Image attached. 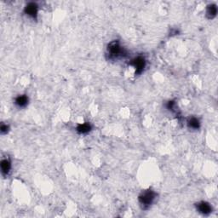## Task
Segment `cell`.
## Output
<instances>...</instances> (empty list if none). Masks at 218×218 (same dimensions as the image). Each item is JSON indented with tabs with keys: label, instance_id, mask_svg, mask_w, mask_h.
Masks as SVG:
<instances>
[{
	"label": "cell",
	"instance_id": "cell-1",
	"mask_svg": "<svg viewBox=\"0 0 218 218\" xmlns=\"http://www.w3.org/2000/svg\"><path fill=\"white\" fill-rule=\"evenodd\" d=\"M154 199H155V193L151 190L145 191L144 193H142V194L139 196L140 204L144 208H147L148 206H150L151 204H153Z\"/></svg>",
	"mask_w": 218,
	"mask_h": 218
},
{
	"label": "cell",
	"instance_id": "cell-2",
	"mask_svg": "<svg viewBox=\"0 0 218 218\" xmlns=\"http://www.w3.org/2000/svg\"><path fill=\"white\" fill-rule=\"evenodd\" d=\"M131 65L136 69V74H139L144 70L145 66H146V62H145V59L143 57L138 56V57L135 58L131 62Z\"/></svg>",
	"mask_w": 218,
	"mask_h": 218
},
{
	"label": "cell",
	"instance_id": "cell-3",
	"mask_svg": "<svg viewBox=\"0 0 218 218\" xmlns=\"http://www.w3.org/2000/svg\"><path fill=\"white\" fill-rule=\"evenodd\" d=\"M108 51L110 56L113 57H118L121 56V54L124 53V50L121 48L118 42H112L108 46Z\"/></svg>",
	"mask_w": 218,
	"mask_h": 218
},
{
	"label": "cell",
	"instance_id": "cell-4",
	"mask_svg": "<svg viewBox=\"0 0 218 218\" xmlns=\"http://www.w3.org/2000/svg\"><path fill=\"white\" fill-rule=\"evenodd\" d=\"M25 13L31 17L35 18L38 14V6L34 3H28L25 8Z\"/></svg>",
	"mask_w": 218,
	"mask_h": 218
},
{
	"label": "cell",
	"instance_id": "cell-5",
	"mask_svg": "<svg viewBox=\"0 0 218 218\" xmlns=\"http://www.w3.org/2000/svg\"><path fill=\"white\" fill-rule=\"evenodd\" d=\"M197 208L199 210V211L202 213V214H204V215H208V214L211 212V207L206 202H200V203H199L197 205Z\"/></svg>",
	"mask_w": 218,
	"mask_h": 218
},
{
	"label": "cell",
	"instance_id": "cell-6",
	"mask_svg": "<svg viewBox=\"0 0 218 218\" xmlns=\"http://www.w3.org/2000/svg\"><path fill=\"white\" fill-rule=\"evenodd\" d=\"M28 103V98L27 95H19L16 99H15V104L20 107H23V106H27Z\"/></svg>",
	"mask_w": 218,
	"mask_h": 218
},
{
	"label": "cell",
	"instance_id": "cell-7",
	"mask_svg": "<svg viewBox=\"0 0 218 218\" xmlns=\"http://www.w3.org/2000/svg\"><path fill=\"white\" fill-rule=\"evenodd\" d=\"M11 168V165H10V162L7 159H3L1 162V169H2V172L3 174H8L9 173V170Z\"/></svg>",
	"mask_w": 218,
	"mask_h": 218
},
{
	"label": "cell",
	"instance_id": "cell-8",
	"mask_svg": "<svg viewBox=\"0 0 218 218\" xmlns=\"http://www.w3.org/2000/svg\"><path fill=\"white\" fill-rule=\"evenodd\" d=\"M188 124L189 128L194 129V130H198V129H199V127H200L199 120L196 118H190L188 120Z\"/></svg>",
	"mask_w": 218,
	"mask_h": 218
},
{
	"label": "cell",
	"instance_id": "cell-9",
	"mask_svg": "<svg viewBox=\"0 0 218 218\" xmlns=\"http://www.w3.org/2000/svg\"><path fill=\"white\" fill-rule=\"evenodd\" d=\"M91 129L90 125L88 124H79L78 128H77V130L80 133V134H85V133H88Z\"/></svg>",
	"mask_w": 218,
	"mask_h": 218
},
{
	"label": "cell",
	"instance_id": "cell-10",
	"mask_svg": "<svg viewBox=\"0 0 218 218\" xmlns=\"http://www.w3.org/2000/svg\"><path fill=\"white\" fill-rule=\"evenodd\" d=\"M216 13H217V9H216V6L212 4V5H210L207 9V15H209L210 18L215 17L216 15Z\"/></svg>",
	"mask_w": 218,
	"mask_h": 218
},
{
	"label": "cell",
	"instance_id": "cell-11",
	"mask_svg": "<svg viewBox=\"0 0 218 218\" xmlns=\"http://www.w3.org/2000/svg\"><path fill=\"white\" fill-rule=\"evenodd\" d=\"M9 130V126H7L5 124H2L1 125V132L2 133H6Z\"/></svg>",
	"mask_w": 218,
	"mask_h": 218
}]
</instances>
